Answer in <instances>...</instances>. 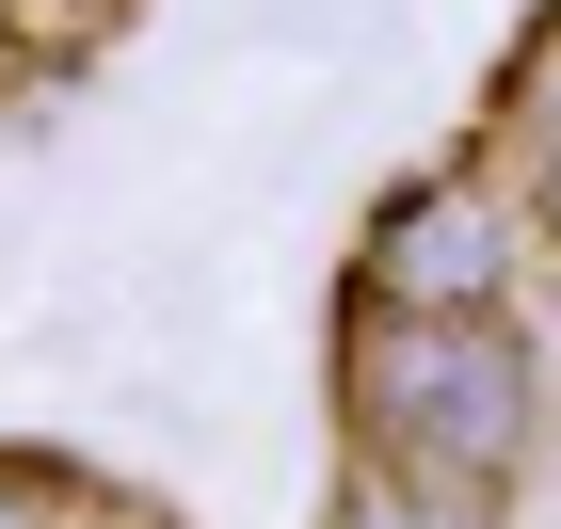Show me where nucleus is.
<instances>
[{
	"mask_svg": "<svg viewBox=\"0 0 561 529\" xmlns=\"http://www.w3.org/2000/svg\"><path fill=\"white\" fill-rule=\"evenodd\" d=\"M369 434H386V465H417V482H449V497L514 482V449H529V353H514V321L497 306H386Z\"/></svg>",
	"mask_w": 561,
	"mask_h": 529,
	"instance_id": "f257e3e1",
	"label": "nucleus"
},
{
	"mask_svg": "<svg viewBox=\"0 0 561 529\" xmlns=\"http://www.w3.org/2000/svg\"><path fill=\"white\" fill-rule=\"evenodd\" d=\"M369 273H386V306H497L514 241H497V209H449V193H433V209H401V241Z\"/></svg>",
	"mask_w": 561,
	"mask_h": 529,
	"instance_id": "f03ea898",
	"label": "nucleus"
},
{
	"mask_svg": "<svg viewBox=\"0 0 561 529\" xmlns=\"http://www.w3.org/2000/svg\"><path fill=\"white\" fill-rule=\"evenodd\" d=\"M337 529H433V514H417V497H401V482H369V497H353Z\"/></svg>",
	"mask_w": 561,
	"mask_h": 529,
	"instance_id": "7ed1b4c3",
	"label": "nucleus"
},
{
	"mask_svg": "<svg viewBox=\"0 0 561 529\" xmlns=\"http://www.w3.org/2000/svg\"><path fill=\"white\" fill-rule=\"evenodd\" d=\"M546 225H561V145H546Z\"/></svg>",
	"mask_w": 561,
	"mask_h": 529,
	"instance_id": "20e7f679",
	"label": "nucleus"
},
{
	"mask_svg": "<svg viewBox=\"0 0 561 529\" xmlns=\"http://www.w3.org/2000/svg\"><path fill=\"white\" fill-rule=\"evenodd\" d=\"M0 529H16V514H0Z\"/></svg>",
	"mask_w": 561,
	"mask_h": 529,
	"instance_id": "39448f33",
	"label": "nucleus"
}]
</instances>
